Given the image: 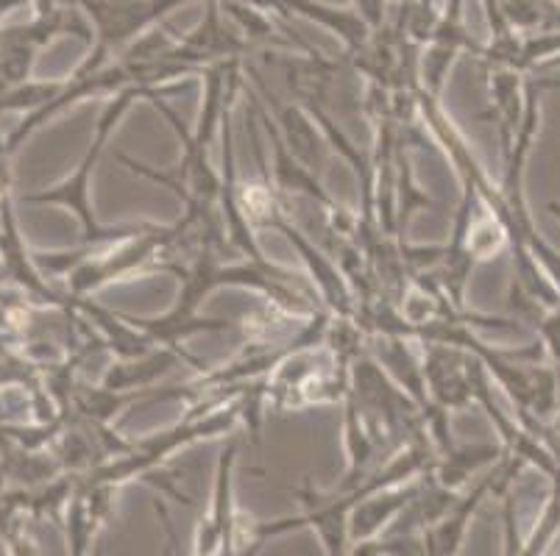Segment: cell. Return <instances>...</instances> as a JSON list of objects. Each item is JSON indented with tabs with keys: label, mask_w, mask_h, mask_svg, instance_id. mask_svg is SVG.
<instances>
[{
	"label": "cell",
	"mask_w": 560,
	"mask_h": 556,
	"mask_svg": "<svg viewBox=\"0 0 560 556\" xmlns=\"http://www.w3.org/2000/svg\"><path fill=\"white\" fill-rule=\"evenodd\" d=\"M358 3V12L363 17L365 25H380L382 23V9H385V0H354Z\"/></svg>",
	"instance_id": "7a4b0ae2"
},
{
	"label": "cell",
	"mask_w": 560,
	"mask_h": 556,
	"mask_svg": "<svg viewBox=\"0 0 560 556\" xmlns=\"http://www.w3.org/2000/svg\"><path fill=\"white\" fill-rule=\"evenodd\" d=\"M282 7L290 9V12H299L304 14V17L315 20V23H320L324 28L335 31L349 48H360V45H363L365 28H369V25L363 23L360 14L349 12V9H335L327 7V3H315V0H282Z\"/></svg>",
	"instance_id": "6da1fadb"
},
{
	"label": "cell",
	"mask_w": 560,
	"mask_h": 556,
	"mask_svg": "<svg viewBox=\"0 0 560 556\" xmlns=\"http://www.w3.org/2000/svg\"><path fill=\"white\" fill-rule=\"evenodd\" d=\"M549 212H552L555 217H558V221H560V203H549Z\"/></svg>",
	"instance_id": "277c9868"
},
{
	"label": "cell",
	"mask_w": 560,
	"mask_h": 556,
	"mask_svg": "<svg viewBox=\"0 0 560 556\" xmlns=\"http://www.w3.org/2000/svg\"><path fill=\"white\" fill-rule=\"evenodd\" d=\"M12 556H37V551H34L32 543H25V540H14Z\"/></svg>",
	"instance_id": "3957f363"
}]
</instances>
